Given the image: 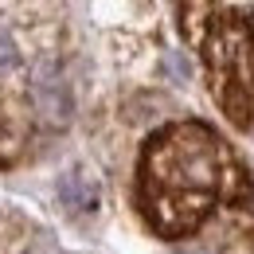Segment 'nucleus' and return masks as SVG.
Masks as SVG:
<instances>
[{
	"instance_id": "20e7f679",
	"label": "nucleus",
	"mask_w": 254,
	"mask_h": 254,
	"mask_svg": "<svg viewBox=\"0 0 254 254\" xmlns=\"http://www.w3.org/2000/svg\"><path fill=\"white\" fill-rule=\"evenodd\" d=\"M59 195H63L66 207H82V211H94L98 207L94 184H90L86 176H78V172H66L63 180H59Z\"/></svg>"
},
{
	"instance_id": "423d86ee",
	"label": "nucleus",
	"mask_w": 254,
	"mask_h": 254,
	"mask_svg": "<svg viewBox=\"0 0 254 254\" xmlns=\"http://www.w3.org/2000/svg\"><path fill=\"white\" fill-rule=\"evenodd\" d=\"M168 70H172V74H176V78H180V82H184V78H188V63H184V59H180V55H168Z\"/></svg>"
},
{
	"instance_id": "0eeeda50",
	"label": "nucleus",
	"mask_w": 254,
	"mask_h": 254,
	"mask_svg": "<svg viewBox=\"0 0 254 254\" xmlns=\"http://www.w3.org/2000/svg\"><path fill=\"white\" fill-rule=\"evenodd\" d=\"M12 157V145H8V137H4V129H0V164H8Z\"/></svg>"
},
{
	"instance_id": "f257e3e1",
	"label": "nucleus",
	"mask_w": 254,
	"mask_h": 254,
	"mask_svg": "<svg viewBox=\"0 0 254 254\" xmlns=\"http://www.w3.org/2000/svg\"><path fill=\"white\" fill-rule=\"evenodd\" d=\"M251 180L231 145L203 122H180L149 137L137 160V203L164 239H184L219 203L243 207Z\"/></svg>"
},
{
	"instance_id": "39448f33",
	"label": "nucleus",
	"mask_w": 254,
	"mask_h": 254,
	"mask_svg": "<svg viewBox=\"0 0 254 254\" xmlns=\"http://www.w3.org/2000/svg\"><path fill=\"white\" fill-rule=\"evenodd\" d=\"M12 66H16V43H12L8 32H0V74L12 70Z\"/></svg>"
},
{
	"instance_id": "7ed1b4c3",
	"label": "nucleus",
	"mask_w": 254,
	"mask_h": 254,
	"mask_svg": "<svg viewBox=\"0 0 254 254\" xmlns=\"http://www.w3.org/2000/svg\"><path fill=\"white\" fill-rule=\"evenodd\" d=\"M32 98H35L39 118H43V122H51V126H59V129H63L66 122H70V114H74L70 86L63 82V74H59L55 66H47V63H39V70H35Z\"/></svg>"
},
{
	"instance_id": "f03ea898",
	"label": "nucleus",
	"mask_w": 254,
	"mask_h": 254,
	"mask_svg": "<svg viewBox=\"0 0 254 254\" xmlns=\"http://www.w3.org/2000/svg\"><path fill=\"white\" fill-rule=\"evenodd\" d=\"M211 98L239 129L254 126V20L247 12H219L199 35Z\"/></svg>"
}]
</instances>
